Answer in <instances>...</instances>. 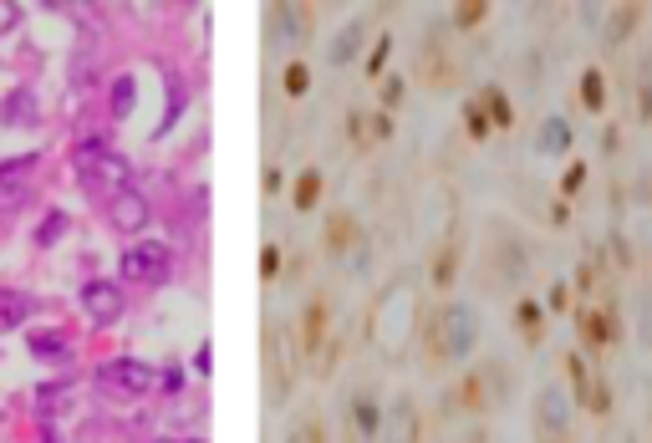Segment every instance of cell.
Returning a JSON list of instances; mask_svg holds the SVG:
<instances>
[{
	"label": "cell",
	"instance_id": "8",
	"mask_svg": "<svg viewBox=\"0 0 652 443\" xmlns=\"http://www.w3.org/2000/svg\"><path fill=\"white\" fill-rule=\"evenodd\" d=\"M153 382H158V367H149L143 357H113L107 367H98V388L113 397V403H138V397H149Z\"/></svg>",
	"mask_w": 652,
	"mask_h": 443
},
{
	"label": "cell",
	"instance_id": "14",
	"mask_svg": "<svg viewBox=\"0 0 652 443\" xmlns=\"http://www.w3.org/2000/svg\"><path fill=\"white\" fill-rule=\"evenodd\" d=\"M321 250H327L332 261L357 255V250H362V219H357L351 210H332L327 219H321Z\"/></svg>",
	"mask_w": 652,
	"mask_h": 443
},
{
	"label": "cell",
	"instance_id": "20",
	"mask_svg": "<svg viewBox=\"0 0 652 443\" xmlns=\"http://www.w3.org/2000/svg\"><path fill=\"white\" fill-rule=\"evenodd\" d=\"M26 352H31L36 362H67L72 357V337L62 327H36L31 337H26Z\"/></svg>",
	"mask_w": 652,
	"mask_h": 443
},
{
	"label": "cell",
	"instance_id": "10",
	"mask_svg": "<svg viewBox=\"0 0 652 443\" xmlns=\"http://www.w3.org/2000/svg\"><path fill=\"white\" fill-rule=\"evenodd\" d=\"M72 164H77V174H82L87 183H102V189H107V199L123 194V189H128V179H133L128 159H117L113 148H102V143H77Z\"/></svg>",
	"mask_w": 652,
	"mask_h": 443
},
{
	"label": "cell",
	"instance_id": "23",
	"mask_svg": "<svg viewBox=\"0 0 652 443\" xmlns=\"http://www.w3.org/2000/svg\"><path fill=\"white\" fill-rule=\"evenodd\" d=\"M515 327L525 337V346H540L546 342V306L540 301H515Z\"/></svg>",
	"mask_w": 652,
	"mask_h": 443
},
{
	"label": "cell",
	"instance_id": "1",
	"mask_svg": "<svg viewBox=\"0 0 652 443\" xmlns=\"http://www.w3.org/2000/svg\"><path fill=\"white\" fill-rule=\"evenodd\" d=\"M485 337V321L469 301H438L434 312L419 321V357L429 372H444L453 362H464Z\"/></svg>",
	"mask_w": 652,
	"mask_h": 443
},
{
	"label": "cell",
	"instance_id": "30",
	"mask_svg": "<svg viewBox=\"0 0 652 443\" xmlns=\"http://www.w3.org/2000/svg\"><path fill=\"white\" fill-rule=\"evenodd\" d=\"M291 204H296V210H317L321 204V174L317 168H302V174H296V189H291Z\"/></svg>",
	"mask_w": 652,
	"mask_h": 443
},
{
	"label": "cell",
	"instance_id": "7",
	"mask_svg": "<svg viewBox=\"0 0 652 443\" xmlns=\"http://www.w3.org/2000/svg\"><path fill=\"white\" fill-rule=\"evenodd\" d=\"M576 337H581V352H591V357L612 352V346L622 342V306H617V295H602L597 306L586 301L581 312H576Z\"/></svg>",
	"mask_w": 652,
	"mask_h": 443
},
{
	"label": "cell",
	"instance_id": "18",
	"mask_svg": "<svg viewBox=\"0 0 652 443\" xmlns=\"http://www.w3.org/2000/svg\"><path fill=\"white\" fill-rule=\"evenodd\" d=\"M82 312L98 321V327H113L117 316H123V291H117L113 280H87L82 286Z\"/></svg>",
	"mask_w": 652,
	"mask_h": 443
},
{
	"label": "cell",
	"instance_id": "37",
	"mask_svg": "<svg viewBox=\"0 0 652 443\" xmlns=\"http://www.w3.org/2000/svg\"><path fill=\"white\" fill-rule=\"evenodd\" d=\"M276 276H281V250L266 245L260 250V280H276Z\"/></svg>",
	"mask_w": 652,
	"mask_h": 443
},
{
	"label": "cell",
	"instance_id": "44",
	"mask_svg": "<svg viewBox=\"0 0 652 443\" xmlns=\"http://www.w3.org/2000/svg\"><path fill=\"white\" fill-rule=\"evenodd\" d=\"M158 443H204V439H158Z\"/></svg>",
	"mask_w": 652,
	"mask_h": 443
},
{
	"label": "cell",
	"instance_id": "21",
	"mask_svg": "<svg viewBox=\"0 0 652 443\" xmlns=\"http://www.w3.org/2000/svg\"><path fill=\"white\" fill-rule=\"evenodd\" d=\"M459 261H464V240H459V230H449V240L438 245L434 265H429V280H434L438 291H449L453 276H459Z\"/></svg>",
	"mask_w": 652,
	"mask_h": 443
},
{
	"label": "cell",
	"instance_id": "24",
	"mask_svg": "<svg viewBox=\"0 0 652 443\" xmlns=\"http://www.w3.org/2000/svg\"><path fill=\"white\" fill-rule=\"evenodd\" d=\"M351 428H357L362 439H378V428H383V408H378V397H372V393H351Z\"/></svg>",
	"mask_w": 652,
	"mask_h": 443
},
{
	"label": "cell",
	"instance_id": "39",
	"mask_svg": "<svg viewBox=\"0 0 652 443\" xmlns=\"http://www.w3.org/2000/svg\"><path fill=\"white\" fill-rule=\"evenodd\" d=\"M597 280H602V265H597V261H581V270H576V286L591 295V286H597Z\"/></svg>",
	"mask_w": 652,
	"mask_h": 443
},
{
	"label": "cell",
	"instance_id": "31",
	"mask_svg": "<svg viewBox=\"0 0 652 443\" xmlns=\"http://www.w3.org/2000/svg\"><path fill=\"white\" fill-rule=\"evenodd\" d=\"M67 235V210H47V219H41V230H36V245L51 250L56 240Z\"/></svg>",
	"mask_w": 652,
	"mask_h": 443
},
{
	"label": "cell",
	"instance_id": "2",
	"mask_svg": "<svg viewBox=\"0 0 652 443\" xmlns=\"http://www.w3.org/2000/svg\"><path fill=\"white\" fill-rule=\"evenodd\" d=\"M525 276H530V245H525L510 225L489 219L485 250H480V265H474V286L485 295H510L525 286Z\"/></svg>",
	"mask_w": 652,
	"mask_h": 443
},
{
	"label": "cell",
	"instance_id": "11",
	"mask_svg": "<svg viewBox=\"0 0 652 443\" xmlns=\"http://www.w3.org/2000/svg\"><path fill=\"white\" fill-rule=\"evenodd\" d=\"M327 327H332V301L317 291V295H311V301L302 306V321H296V331H291V337H296V352H302V362H317L321 352L336 342Z\"/></svg>",
	"mask_w": 652,
	"mask_h": 443
},
{
	"label": "cell",
	"instance_id": "33",
	"mask_svg": "<svg viewBox=\"0 0 652 443\" xmlns=\"http://www.w3.org/2000/svg\"><path fill=\"white\" fill-rule=\"evenodd\" d=\"M464 128H469L474 143H485V138H489V117H485V107H480V98L464 102Z\"/></svg>",
	"mask_w": 652,
	"mask_h": 443
},
{
	"label": "cell",
	"instance_id": "15",
	"mask_svg": "<svg viewBox=\"0 0 652 443\" xmlns=\"http://www.w3.org/2000/svg\"><path fill=\"white\" fill-rule=\"evenodd\" d=\"M31 168H36V153L0 164V214H16V210H26V204H31V194H36Z\"/></svg>",
	"mask_w": 652,
	"mask_h": 443
},
{
	"label": "cell",
	"instance_id": "35",
	"mask_svg": "<svg viewBox=\"0 0 652 443\" xmlns=\"http://www.w3.org/2000/svg\"><path fill=\"white\" fill-rule=\"evenodd\" d=\"M133 77H117V83H113V117H128V113H133Z\"/></svg>",
	"mask_w": 652,
	"mask_h": 443
},
{
	"label": "cell",
	"instance_id": "29",
	"mask_svg": "<svg viewBox=\"0 0 652 443\" xmlns=\"http://www.w3.org/2000/svg\"><path fill=\"white\" fill-rule=\"evenodd\" d=\"M480 107H485L489 128H510V123H515V107L504 98V87H485V92H480Z\"/></svg>",
	"mask_w": 652,
	"mask_h": 443
},
{
	"label": "cell",
	"instance_id": "27",
	"mask_svg": "<svg viewBox=\"0 0 652 443\" xmlns=\"http://www.w3.org/2000/svg\"><path fill=\"white\" fill-rule=\"evenodd\" d=\"M576 102H581L586 113H602L606 107V77L591 66V72H581V83H576Z\"/></svg>",
	"mask_w": 652,
	"mask_h": 443
},
{
	"label": "cell",
	"instance_id": "16",
	"mask_svg": "<svg viewBox=\"0 0 652 443\" xmlns=\"http://www.w3.org/2000/svg\"><path fill=\"white\" fill-rule=\"evenodd\" d=\"M107 219H113L117 235H143V225L153 219V210H149V199L138 194V189H123V194L107 199Z\"/></svg>",
	"mask_w": 652,
	"mask_h": 443
},
{
	"label": "cell",
	"instance_id": "3",
	"mask_svg": "<svg viewBox=\"0 0 652 443\" xmlns=\"http://www.w3.org/2000/svg\"><path fill=\"white\" fill-rule=\"evenodd\" d=\"M510 393H515V372L500 357H489L480 367H469L459 382H449L444 418H489V413H500L510 403Z\"/></svg>",
	"mask_w": 652,
	"mask_h": 443
},
{
	"label": "cell",
	"instance_id": "4",
	"mask_svg": "<svg viewBox=\"0 0 652 443\" xmlns=\"http://www.w3.org/2000/svg\"><path fill=\"white\" fill-rule=\"evenodd\" d=\"M260 367H266V403L281 408L285 397L296 393V367H302V352H296V337L281 316H270L260 327Z\"/></svg>",
	"mask_w": 652,
	"mask_h": 443
},
{
	"label": "cell",
	"instance_id": "22",
	"mask_svg": "<svg viewBox=\"0 0 652 443\" xmlns=\"http://www.w3.org/2000/svg\"><path fill=\"white\" fill-rule=\"evenodd\" d=\"M362 36H368V21H347V26L332 36V47H327V62H332V66L357 62V56H362Z\"/></svg>",
	"mask_w": 652,
	"mask_h": 443
},
{
	"label": "cell",
	"instance_id": "25",
	"mask_svg": "<svg viewBox=\"0 0 652 443\" xmlns=\"http://www.w3.org/2000/svg\"><path fill=\"white\" fill-rule=\"evenodd\" d=\"M637 26H642V5H617L612 21H606V47H627L637 36Z\"/></svg>",
	"mask_w": 652,
	"mask_h": 443
},
{
	"label": "cell",
	"instance_id": "13",
	"mask_svg": "<svg viewBox=\"0 0 652 443\" xmlns=\"http://www.w3.org/2000/svg\"><path fill=\"white\" fill-rule=\"evenodd\" d=\"M566 378L576 382V403H581L586 413H597V418L612 413V388H606L602 372H591V367H586L581 352H571V357H566Z\"/></svg>",
	"mask_w": 652,
	"mask_h": 443
},
{
	"label": "cell",
	"instance_id": "43",
	"mask_svg": "<svg viewBox=\"0 0 652 443\" xmlns=\"http://www.w3.org/2000/svg\"><path fill=\"white\" fill-rule=\"evenodd\" d=\"M158 378H164L168 393H179V388H184V372H179V367H168V372H158Z\"/></svg>",
	"mask_w": 652,
	"mask_h": 443
},
{
	"label": "cell",
	"instance_id": "12",
	"mask_svg": "<svg viewBox=\"0 0 652 443\" xmlns=\"http://www.w3.org/2000/svg\"><path fill=\"white\" fill-rule=\"evenodd\" d=\"M378 443H423V413L419 397L398 393L383 408V428H378Z\"/></svg>",
	"mask_w": 652,
	"mask_h": 443
},
{
	"label": "cell",
	"instance_id": "32",
	"mask_svg": "<svg viewBox=\"0 0 652 443\" xmlns=\"http://www.w3.org/2000/svg\"><path fill=\"white\" fill-rule=\"evenodd\" d=\"M281 87H285V98H306V92H311V66L291 62L285 66V77H281Z\"/></svg>",
	"mask_w": 652,
	"mask_h": 443
},
{
	"label": "cell",
	"instance_id": "6",
	"mask_svg": "<svg viewBox=\"0 0 652 443\" xmlns=\"http://www.w3.org/2000/svg\"><path fill=\"white\" fill-rule=\"evenodd\" d=\"M530 428H536V443H571L576 439V423H571V393L561 382H546L536 397H530Z\"/></svg>",
	"mask_w": 652,
	"mask_h": 443
},
{
	"label": "cell",
	"instance_id": "26",
	"mask_svg": "<svg viewBox=\"0 0 652 443\" xmlns=\"http://www.w3.org/2000/svg\"><path fill=\"white\" fill-rule=\"evenodd\" d=\"M536 148H540V153H566V148H571V123H566V117H540Z\"/></svg>",
	"mask_w": 652,
	"mask_h": 443
},
{
	"label": "cell",
	"instance_id": "40",
	"mask_svg": "<svg viewBox=\"0 0 652 443\" xmlns=\"http://www.w3.org/2000/svg\"><path fill=\"white\" fill-rule=\"evenodd\" d=\"M581 183H586V164H571L566 179H561V194H581Z\"/></svg>",
	"mask_w": 652,
	"mask_h": 443
},
{
	"label": "cell",
	"instance_id": "28",
	"mask_svg": "<svg viewBox=\"0 0 652 443\" xmlns=\"http://www.w3.org/2000/svg\"><path fill=\"white\" fill-rule=\"evenodd\" d=\"M26 316H31V301L21 291H11V286H0V331H16Z\"/></svg>",
	"mask_w": 652,
	"mask_h": 443
},
{
	"label": "cell",
	"instance_id": "34",
	"mask_svg": "<svg viewBox=\"0 0 652 443\" xmlns=\"http://www.w3.org/2000/svg\"><path fill=\"white\" fill-rule=\"evenodd\" d=\"M485 16H489V5H485V0H464V5H453V26H459V31H469V26H480Z\"/></svg>",
	"mask_w": 652,
	"mask_h": 443
},
{
	"label": "cell",
	"instance_id": "5",
	"mask_svg": "<svg viewBox=\"0 0 652 443\" xmlns=\"http://www.w3.org/2000/svg\"><path fill=\"white\" fill-rule=\"evenodd\" d=\"M117 276L128 286H138V291H158L174 276V250L164 240H133L123 250V261H117Z\"/></svg>",
	"mask_w": 652,
	"mask_h": 443
},
{
	"label": "cell",
	"instance_id": "38",
	"mask_svg": "<svg viewBox=\"0 0 652 443\" xmlns=\"http://www.w3.org/2000/svg\"><path fill=\"white\" fill-rule=\"evenodd\" d=\"M387 56H393V36H383V41L372 47V56H368V72H372V77L383 72V62H387Z\"/></svg>",
	"mask_w": 652,
	"mask_h": 443
},
{
	"label": "cell",
	"instance_id": "17",
	"mask_svg": "<svg viewBox=\"0 0 652 443\" xmlns=\"http://www.w3.org/2000/svg\"><path fill=\"white\" fill-rule=\"evenodd\" d=\"M419 72L429 77V87H453V83H459V66H453L449 47H444V31H429V36H423Z\"/></svg>",
	"mask_w": 652,
	"mask_h": 443
},
{
	"label": "cell",
	"instance_id": "42",
	"mask_svg": "<svg viewBox=\"0 0 652 443\" xmlns=\"http://www.w3.org/2000/svg\"><path fill=\"white\" fill-rule=\"evenodd\" d=\"M546 306H551V312H566V306H571V291H566V286H551Z\"/></svg>",
	"mask_w": 652,
	"mask_h": 443
},
{
	"label": "cell",
	"instance_id": "19",
	"mask_svg": "<svg viewBox=\"0 0 652 443\" xmlns=\"http://www.w3.org/2000/svg\"><path fill=\"white\" fill-rule=\"evenodd\" d=\"M347 132L357 148L387 143L393 138V113H347Z\"/></svg>",
	"mask_w": 652,
	"mask_h": 443
},
{
	"label": "cell",
	"instance_id": "36",
	"mask_svg": "<svg viewBox=\"0 0 652 443\" xmlns=\"http://www.w3.org/2000/svg\"><path fill=\"white\" fill-rule=\"evenodd\" d=\"M285 443H327V433H321V418H302V423L285 433Z\"/></svg>",
	"mask_w": 652,
	"mask_h": 443
},
{
	"label": "cell",
	"instance_id": "9",
	"mask_svg": "<svg viewBox=\"0 0 652 443\" xmlns=\"http://www.w3.org/2000/svg\"><path fill=\"white\" fill-rule=\"evenodd\" d=\"M311 5H291V0H276L266 5V47L270 51H302L311 41Z\"/></svg>",
	"mask_w": 652,
	"mask_h": 443
},
{
	"label": "cell",
	"instance_id": "41",
	"mask_svg": "<svg viewBox=\"0 0 652 443\" xmlns=\"http://www.w3.org/2000/svg\"><path fill=\"white\" fill-rule=\"evenodd\" d=\"M398 102H402V77H387L383 83V113H393Z\"/></svg>",
	"mask_w": 652,
	"mask_h": 443
}]
</instances>
